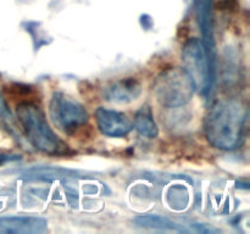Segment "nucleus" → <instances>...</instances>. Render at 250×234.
Returning <instances> with one entry per match:
<instances>
[{
    "label": "nucleus",
    "instance_id": "obj_1",
    "mask_svg": "<svg viewBox=\"0 0 250 234\" xmlns=\"http://www.w3.org/2000/svg\"><path fill=\"white\" fill-rule=\"evenodd\" d=\"M247 111L237 100H219L208 112L204 122L205 136L212 146L221 150L237 148L242 139Z\"/></svg>",
    "mask_w": 250,
    "mask_h": 234
},
{
    "label": "nucleus",
    "instance_id": "obj_2",
    "mask_svg": "<svg viewBox=\"0 0 250 234\" xmlns=\"http://www.w3.org/2000/svg\"><path fill=\"white\" fill-rule=\"evenodd\" d=\"M16 116L29 143L44 154L61 156L70 153L67 144L49 126L44 112L31 101H22L16 107Z\"/></svg>",
    "mask_w": 250,
    "mask_h": 234
},
{
    "label": "nucleus",
    "instance_id": "obj_3",
    "mask_svg": "<svg viewBox=\"0 0 250 234\" xmlns=\"http://www.w3.org/2000/svg\"><path fill=\"white\" fill-rule=\"evenodd\" d=\"M194 92V83L183 67L167 68L154 82L156 100L166 107L183 106L190 101Z\"/></svg>",
    "mask_w": 250,
    "mask_h": 234
},
{
    "label": "nucleus",
    "instance_id": "obj_4",
    "mask_svg": "<svg viewBox=\"0 0 250 234\" xmlns=\"http://www.w3.org/2000/svg\"><path fill=\"white\" fill-rule=\"evenodd\" d=\"M182 62L183 68L194 83L195 90L207 97L212 87L215 70L212 68L204 44L200 39H189L183 45Z\"/></svg>",
    "mask_w": 250,
    "mask_h": 234
},
{
    "label": "nucleus",
    "instance_id": "obj_5",
    "mask_svg": "<svg viewBox=\"0 0 250 234\" xmlns=\"http://www.w3.org/2000/svg\"><path fill=\"white\" fill-rule=\"evenodd\" d=\"M49 116L54 126L68 136H72L89 119L87 110L81 102L61 92L51 95Z\"/></svg>",
    "mask_w": 250,
    "mask_h": 234
},
{
    "label": "nucleus",
    "instance_id": "obj_6",
    "mask_svg": "<svg viewBox=\"0 0 250 234\" xmlns=\"http://www.w3.org/2000/svg\"><path fill=\"white\" fill-rule=\"evenodd\" d=\"M212 1L214 0H195V15L197 22L202 33V41L205 46L212 68L215 70V58H216V43L214 34V14H212Z\"/></svg>",
    "mask_w": 250,
    "mask_h": 234
},
{
    "label": "nucleus",
    "instance_id": "obj_7",
    "mask_svg": "<svg viewBox=\"0 0 250 234\" xmlns=\"http://www.w3.org/2000/svg\"><path fill=\"white\" fill-rule=\"evenodd\" d=\"M95 122L99 131L107 136H124L133 128V123L127 115L106 107H98Z\"/></svg>",
    "mask_w": 250,
    "mask_h": 234
},
{
    "label": "nucleus",
    "instance_id": "obj_8",
    "mask_svg": "<svg viewBox=\"0 0 250 234\" xmlns=\"http://www.w3.org/2000/svg\"><path fill=\"white\" fill-rule=\"evenodd\" d=\"M141 93V82L133 77L121 78L103 88V98L106 101L116 104H129L138 99Z\"/></svg>",
    "mask_w": 250,
    "mask_h": 234
},
{
    "label": "nucleus",
    "instance_id": "obj_9",
    "mask_svg": "<svg viewBox=\"0 0 250 234\" xmlns=\"http://www.w3.org/2000/svg\"><path fill=\"white\" fill-rule=\"evenodd\" d=\"M48 229V221L36 216L0 217V232L2 233L41 234Z\"/></svg>",
    "mask_w": 250,
    "mask_h": 234
},
{
    "label": "nucleus",
    "instance_id": "obj_10",
    "mask_svg": "<svg viewBox=\"0 0 250 234\" xmlns=\"http://www.w3.org/2000/svg\"><path fill=\"white\" fill-rule=\"evenodd\" d=\"M21 177L26 180H37V182H51L61 178H76L77 172L60 167H46L38 166L24 170L21 173Z\"/></svg>",
    "mask_w": 250,
    "mask_h": 234
},
{
    "label": "nucleus",
    "instance_id": "obj_11",
    "mask_svg": "<svg viewBox=\"0 0 250 234\" xmlns=\"http://www.w3.org/2000/svg\"><path fill=\"white\" fill-rule=\"evenodd\" d=\"M133 126L136 128V131L141 136H146V138H156L159 134L158 124H156L153 116V112H151V109L148 105L142 106L137 111L136 116H134Z\"/></svg>",
    "mask_w": 250,
    "mask_h": 234
},
{
    "label": "nucleus",
    "instance_id": "obj_12",
    "mask_svg": "<svg viewBox=\"0 0 250 234\" xmlns=\"http://www.w3.org/2000/svg\"><path fill=\"white\" fill-rule=\"evenodd\" d=\"M134 223L141 228L156 229V231H185L180 224L175 223L167 217L159 216V214H139L134 218Z\"/></svg>",
    "mask_w": 250,
    "mask_h": 234
},
{
    "label": "nucleus",
    "instance_id": "obj_13",
    "mask_svg": "<svg viewBox=\"0 0 250 234\" xmlns=\"http://www.w3.org/2000/svg\"><path fill=\"white\" fill-rule=\"evenodd\" d=\"M0 117L4 118L5 121H12V118H14L12 112L10 111L9 106L6 104V100L2 97L1 93H0Z\"/></svg>",
    "mask_w": 250,
    "mask_h": 234
},
{
    "label": "nucleus",
    "instance_id": "obj_14",
    "mask_svg": "<svg viewBox=\"0 0 250 234\" xmlns=\"http://www.w3.org/2000/svg\"><path fill=\"white\" fill-rule=\"evenodd\" d=\"M20 155H12V154H0V166L4 163L11 162V161L19 160Z\"/></svg>",
    "mask_w": 250,
    "mask_h": 234
}]
</instances>
